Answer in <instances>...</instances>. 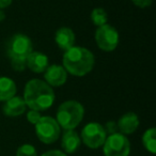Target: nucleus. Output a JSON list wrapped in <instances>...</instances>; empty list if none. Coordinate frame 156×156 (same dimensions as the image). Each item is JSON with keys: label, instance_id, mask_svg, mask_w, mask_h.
Instances as JSON below:
<instances>
[{"label": "nucleus", "instance_id": "9b49d317", "mask_svg": "<svg viewBox=\"0 0 156 156\" xmlns=\"http://www.w3.org/2000/svg\"><path fill=\"white\" fill-rule=\"evenodd\" d=\"M26 65L34 73H43L48 67V58L40 51H32L27 58Z\"/></svg>", "mask_w": 156, "mask_h": 156}, {"label": "nucleus", "instance_id": "6ab92c4d", "mask_svg": "<svg viewBox=\"0 0 156 156\" xmlns=\"http://www.w3.org/2000/svg\"><path fill=\"white\" fill-rule=\"evenodd\" d=\"M42 118L40 111H35V110H30L27 113V120L30 122L31 124H37L40 121V119Z\"/></svg>", "mask_w": 156, "mask_h": 156}, {"label": "nucleus", "instance_id": "412c9836", "mask_svg": "<svg viewBox=\"0 0 156 156\" xmlns=\"http://www.w3.org/2000/svg\"><path fill=\"white\" fill-rule=\"evenodd\" d=\"M11 64L12 67H13L15 71L17 72H22L26 69V60H18V59H14V60H11Z\"/></svg>", "mask_w": 156, "mask_h": 156}, {"label": "nucleus", "instance_id": "f03ea898", "mask_svg": "<svg viewBox=\"0 0 156 156\" xmlns=\"http://www.w3.org/2000/svg\"><path fill=\"white\" fill-rule=\"evenodd\" d=\"M94 65V56L89 49L73 46L63 55V67L74 76H85Z\"/></svg>", "mask_w": 156, "mask_h": 156}, {"label": "nucleus", "instance_id": "4468645a", "mask_svg": "<svg viewBox=\"0 0 156 156\" xmlns=\"http://www.w3.org/2000/svg\"><path fill=\"white\" fill-rule=\"evenodd\" d=\"M26 104L22 98L13 96L10 100L5 101V104L2 107V111L8 117H17L25 112Z\"/></svg>", "mask_w": 156, "mask_h": 156}, {"label": "nucleus", "instance_id": "6e6552de", "mask_svg": "<svg viewBox=\"0 0 156 156\" xmlns=\"http://www.w3.org/2000/svg\"><path fill=\"white\" fill-rule=\"evenodd\" d=\"M98 46L104 51H113L119 44V33L112 26L105 24L98 27L95 32Z\"/></svg>", "mask_w": 156, "mask_h": 156}, {"label": "nucleus", "instance_id": "2eb2a0df", "mask_svg": "<svg viewBox=\"0 0 156 156\" xmlns=\"http://www.w3.org/2000/svg\"><path fill=\"white\" fill-rule=\"evenodd\" d=\"M16 93V85L11 78L0 77V102H5Z\"/></svg>", "mask_w": 156, "mask_h": 156}, {"label": "nucleus", "instance_id": "f257e3e1", "mask_svg": "<svg viewBox=\"0 0 156 156\" xmlns=\"http://www.w3.org/2000/svg\"><path fill=\"white\" fill-rule=\"evenodd\" d=\"M24 101L31 110L43 111L50 108L55 101V92L49 85L40 79L28 81L25 87Z\"/></svg>", "mask_w": 156, "mask_h": 156}, {"label": "nucleus", "instance_id": "aec40b11", "mask_svg": "<svg viewBox=\"0 0 156 156\" xmlns=\"http://www.w3.org/2000/svg\"><path fill=\"white\" fill-rule=\"evenodd\" d=\"M105 132L106 134H109V135H112V134H115L118 133V124L117 122L115 121H108L106 124H105V127H104Z\"/></svg>", "mask_w": 156, "mask_h": 156}, {"label": "nucleus", "instance_id": "423d86ee", "mask_svg": "<svg viewBox=\"0 0 156 156\" xmlns=\"http://www.w3.org/2000/svg\"><path fill=\"white\" fill-rule=\"evenodd\" d=\"M105 156H128L130 152V143L121 133L109 135L103 144Z\"/></svg>", "mask_w": 156, "mask_h": 156}, {"label": "nucleus", "instance_id": "1a4fd4ad", "mask_svg": "<svg viewBox=\"0 0 156 156\" xmlns=\"http://www.w3.org/2000/svg\"><path fill=\"white\" fill-rule=\"evenodd\" d=\"M44 78H45L46 83L49 85L50 87H60L64 85L66 81L67 74L64 67L58 64H54L46 69Z\"/></svg>", "mask_w": 156, "mask_h": 156}, {"label": "nucleus", "instance_id": "20e7f679", "mask_svg": "<svg viewBox=\"0 0 156 156\" xmlns=\"http://www.w3.org/2000/svg\"><path fill=\"white\" fill-rule=\"evenodd\" d=\"M61 127L51 117H42L35 124V134L40 141L45 144L56 142L60 137Z\"/></svg>", "mask_w": 156, "mask_h": 156}, {"label": "nucleus", "instance_id": "f3484780", "mask_svg": "<svg viewBox=\"0 0 156 156\" xmlns=\"http://www.w3.org/2000/svg\"><path fill=\"white\" fill-rule=\"evenodd\" d=\"M107 13L102 8H95L91 13V20L93 24L98 27L107 24Z\"/></svg>", "mask_w": 156, "mask_h": 156}, {"label": "nucleus", "instance_id": "f8f14e48", "mask_svg": "<svg viewBox=\"0 0 156 156\" xmlns=\"http://www.w3.org/2000/svg\"><path fill=\"white\" fill-rule=\"evenodd\" d=\"M118 129L123 135L133 134L139 126L138 115L134 112H127L123 115L118 121Z\"/></svg>", "mask_w": 156, "mask_h": 156}, {"label": "nucleus", "instance_id": "7ed1b4c3", "mask_svg": "<svg viewBox=\"0 0 156 156\" xmlns=\"http://www.w3.org/2000/svg\"><path fill=\"white\" fill-rule=\"evenodd\" d=\"M83 115L85 109L80 103L76 101H66L59 106L56 121L63 129H74L79 125Z\"/></svg>", "mask_w": 156, "mask_h": 156}, {"label": "nucleus", "instance_id": "a211bd4d", "mask_svg": "<svg viewBox=\"0 0 156 156\" xmlns=\"http://www.w3.org/2000/svg\"><path fill=\"white\" fill-rule=\"evenodd\" d=\"M16 156H37V152L32 144H23L16 151Z\"/></svg>", "mask_w": 156, "mask_h": 156}, {"label": "nucleus", "instance_id": "4be33fe9", "mask_svg": "<svg viewBox=\"0 0 156 156\" xmlns=\"http://www.w3.org/2000/svg\"><path fill=\"white\" fill-rule=\"evenodd\" d=\"M132 1L139 8H147L152 5V0H132Z\"/></svg>", "mask_w": 156, "mask_h": 156}, {"label": "nucleus", "instance_id": "0eeeda50", "mask_svg": "<svg viewBox=\"0 0 156 156\" xmlns=\"http://www.w3.org/2000/svg\"><path fill=\"white\" fill-rule=\"evenodd\" d=\"M107 134L104 126L96 122L87 124L81 130V140L90 149H98L104 144Z\"/></svg>", "mask_w": 156, "mask_h": 156}, {"label": "nucleus", "instance_id": "393cba45", "mask_svg": "<svg viewBox=\"0 0 156 156\" xmlns=\"http://www.w3.org/2000/svg\"><path fill=\"white\" fill-rule=\"evenodd\" d=\"M5 14L3 13V11L1 9H0V22H1V20H5Z\"/></svg>", "mask_w": 156, "mask_h": 156}, {"label": "nucleus", "instance_id": "dca6fc26", "mask_svg": "<svg viewBox=\"0 0 156 156\" xmlns=\"http://www.w3.org/2000/svg\"><path fill=\"white\" fill-rule=\"evenodd\" d=\"M143 147L150 153L155 154L156 152V129L154 127L149 128L144 132L142 136Z\"/></svg>", "mask_w": 156, "mask_h": 156}, {"label": "nucleus", "instance_id": "5701e85b", "mask_svg": "<svg viewBox=\"0 0 156 156\" xmlns=\"http://www.w3.org/2000/svg\"><path fill=\"white\" fill-rule=\"evenodd\" d=\"M42 156H67L64 152L59 151V150H50V151L45 152L42 154Z\"/></svg>", "mask_w": 156, "mask_h": 156}, {"label": "nucleus", "instance_id": "39448f33", "mask_svg": "<svg viewBox=\"0 0 156 156\" xmlns=\"http://www.w3.org/2000/svg\"><path fill=\"white\" fill-rule=\"evenodd\" d=\"M7 52L11 60H27L28 56L32 52V42L27 35L17 33L8 42Z\"/></svg>", "mask_w": 156, "mask_h": 156}, {"label": "nucleus", "instance_id": "b1692460", "mask_svg": "<svg viewBox=\"0 0 156 156\" xmlns=\"http://www.w3.org/2000/svg\"><path fill=\"white\" fill-rule=\"evenodd\" d=\"M13 0H0V9L2 10L5 8H8L12 3Z\"/></svg>", "mask_w": 156, "mask_h": 156}, {"label": "nucleus", "instance_id": "ddd939ff", "mask_svg": "<svg viewBox=\"0 0 156 156\" xmlns=\"http://www.w3.org/2000/svg\"><path fill=\"white\" fill-rule=\"evenodd\" d=\"M55 41H56L57 45L59 48L62 50L66 51L67 49L72 48L75 43V34H74L73 30L67 27H62L56 32L55 35Z\"/></svg>", "mask_w": 156, "mask_h": 156}, {"label": "nucleus", "instance_id": "9d476101", "mask_svg": "<svg viewBox=\"0 0 156 156\" xmlns=\"http://www.w3.org/2000/svg\"><path fill=\"white\" fill-rule=\"evenodd\" d=\"M81 143V139L79 135L74 129L65 130L61 140V147L63 151L67 154H73L79 149Z\"/></svg>", "mask_w": 156, "mask_h": 156}]
</instances>
